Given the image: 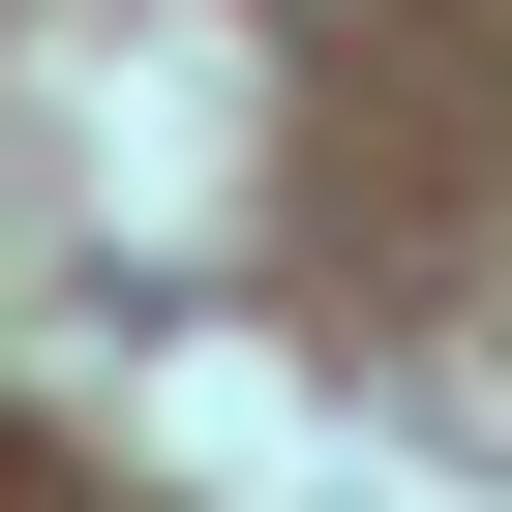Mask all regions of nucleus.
Masks as SVG:
<instances>
[]
</instances>
